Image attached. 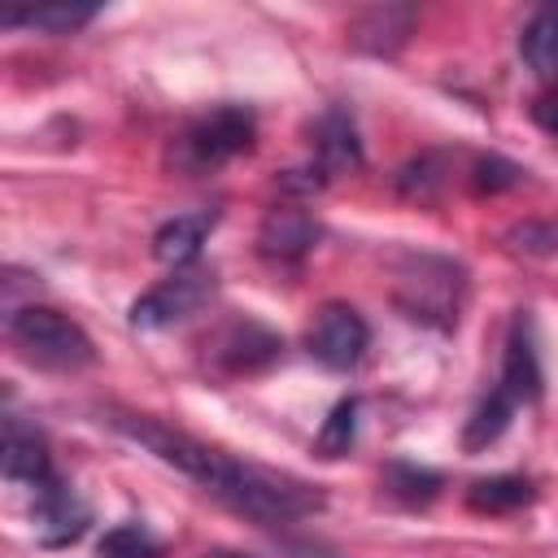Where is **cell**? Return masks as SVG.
<instances>
[{"label":"cell","instance_id":"4fadbf2b","mask_svg":"<svg viewBox=\"0 0 558 558\" xmlns=\"http://www.w3.org/2000/svg\"><path fill=\"white\" fill-rule=\"evenodd\" d=\"M414 22H418V9L414 4H371V9L353 13L349 44L357 52H371V57H392V52L405 48Z\"/></svg>","mask_w":558,"mask_h":558},{"label":"cell","instance_id":"603a6c76","mask_svg":"<svg viewBox=\"0 0 558 558\" xmlns=\"http://www.w3.org/2000/svg\"><path fill=\"white\" fill-rule=\"evenodd\" d=\"M523 179H527V170L514 166V161H506V157H497V153L475 157V166H471V187H475V192H488V196L510 192V187H519Z\"/></svg>","mask_w":558,"mask_h":558},{"label":"cell","instance_id":"7c38bea8","mask_svg":"<svg viewBox=\"0 0 558 558\" xmlns=\"http://www.w3.org/2000/svg\"><path fill=\"white\" fill-rule=\"evenodd\" d=\"M314 244H318V222L301 205H275V209H266V218L257 227V253L266 262L296 266Z\"/></svg>","mask_w":558,"mask_h":558},{"label":"cell","instance_id":"cb8c5ba5","mask_svg":"<svg viewBox=\"0 0 558 558\" xmlns=\"http://www.w3.org/2000/svg\"><path fill=\"white\" fill-rule=\"evenodd\" d=\"M506 248L523 257H549L558 253V227L554 222H519L506 231Z\"/></svg>","mask_w":558,"mask_h":558},{"label":"cell","instance_id":"6da1fadb","mask_svg":"<svg viewBox=\"0 0 558 558\" xmlns=\"http://www.w3.org/2000/svg\"><path fill=\"white\" fill-rule=\"evenodd\" d=\"M113 432H122L126 440H135L140 449H148L157 462L183 471L187 480H196L214 501H222L227 510L270 527V523H296V519H310L327 506V493L310 480H296V475H283V471H270V466H253V462H240L231 458L227 449L218 445H205L179 427H166L161 418H148V414H113L109 418Z\"/></svg>","mask_w":558,"mask_h":558},{"label":"cell","instance_id":"9a60e30c","mask_svg":"<svg viewBox=\"0 0 558 558\" xmlns=\"http://www.w3.org/2000/svg\"><path fill=\"white\" fill-rule=\"evenodd\" d=\"M519 57L541 83H558V4H545L519 31Z\"/></svg>","mask_w":558,"mask_h":558},{"label":"cell","instance_id":"d4e9b609","mask_svg":"<svg viewBox=\"0 0 558 558\" xmlns=\"http://www.w3.org/2000/svg\"><path fill=\"white\" fill-rule=\"evenodd\" d=\"M532 118H536V126H541V131H549V135H558V92H549V96H541V100L532 105Z\"/></svg>","mask_w":558,"mask_h":558},{"label":"cell","instance_id":"5bb4252c","mask_svg":"<svg viewBox=\"0 0 558 558\" xmlns=\"http://www.w3.org/2000/svg\"><path fill=\"white\" fill-rule=\"evenodd\" d=\"M214 222H218L214 209L209 214H174V218H166L157 227V235H153V257L166 262L170 270L192 266L201 257V244H205V235H209Z\"/></svg>","mask_w":558,"mask_h":558},{"label":"cell","instance_id":"277c9868","mask_svg":"<svg viewBox=\"0 0 558 558\" xmlns=\"http://www.w3.org/2000/svg\"><path fill=\"white\" fill-rule=\"evenodd\" d=\"M257 140V118L248 105H218L201 118H192L174 144H170V166L187 179L214 174L218 166H227L231 157L248 153Z\"/></svg>","mask_w":558,"mask_h":558},{"label":"cell","instance_id":"d6986e66","mask_svg":"<svg viewBox=\"0 0 558 558\" xmlns=\"http://www.w3.org/2000/svg\"><path fill=\"white\" fill-rule=\"evenodd\" d=\"M96 13H100L96 4H44V9H26V13H0V26H26V31H44V35H74Z\"/></svg>","mask_w":558,"mask_h":558},{"label":"cell","instance_id":"5b68a950","mask_svg":"<svg viewBox=\"0 0 558 558\" xmlns=\"http://www.w3.org/2000/svg\"><path fill=\"white\" fill-rule=\"evenodd\" d=\"M279 353H283V340L266 323H257V318H231V323L214 327L205 336V349H201L205 366L214 375H222V379L257 375L270 362H279Z\"/></svg>","mask_w":558,"mask_h":558},{"label":"cell","instance_id":"8fae6325","mask_svg":"<svg viewBox=\"0 0 558 558\" xmlns=\"http://www.w3.org/2000/svg\"><path fill=\"white\" fill-rule=\"evenodd\" d=\"M0 471L4 480L13 484H31V488H44L57 471H52V453H48V440L35 423H26L22 414H9L4 418V440H0Z\"/></svg>","mask_w":558,"mask_h":558},{"label":"cell","instance_id":"7a4b0ae2","mask_svg":"<svg viewBox=\"0 0 558 558\" xmlns=\"http://www.w3.org/2000/svg\"><path fill=\"white\" fill-rule=\"evenodd\" d=\"M392 305L432 331H453L462 301H466V270L453 257L436 253H405L392 275Z\"/></svg>","mask_w":558,"mask_h":558},{"label":"cell","instance_id":"484cf974","mask_svg":"<svg viewBox=\"0 0 558 558\" xmlns=\"http://www.w3.org/2000/svg\"><path fill=\"white\" fill-rule=\"evenodd\" d=\"M201 558H257V554H244V549H209Z\"/></svg>","mask_w":558,"mask_h":558},{"label":"cell","instance_id":"ffe728a7","mask_svg":"<svg viewBox=\"0 0 558 558\" xmlns=\"http://www.w3.org/2000/svg\"><path fill=\"white\" fill-rule=\"evenodd\" d=\"M445 183H449V153H423L392 174V187L405 201H436Z\"/></svg>","mask_w":558,"mask_h":558},{"label":"cell","instance_id":"52a82bcc","mask_svg":"<svg viewBox=\"0 0 558 558\" xmlns=\"http://www.w3.org/2000/svg\"><path fill=\"white\" fill-rule=\"evenodd\" d=\"M305 344H310V357L318 366H327V371H357L366 349H371V327H366V318L349 301H327V305H318Z\"/></svg>","mask_w":558,"mask_h":558},{"label":"cell","instance_id":"9c48e42d","mask_svg":"<svg viewBox=\"0 0 558 558\" xmlns=\"http://www.w3.org/2000/svg\"><path fill=\"white\" fill-rule=\"evenodd\" d=\"M497 388L514 401V405H532L545 392V371H541V349H536V327L527 310H514L510 331H506V349H501V379Z\"/></svg>","mask_w":558,"mask_h":558},{"label":"cell","instance_id":"e0dca14e","mask_svg":"<svg viewBox=\"0 0 558 558\" xmlns=\"http://www.w3.org/2000/svg\"><path fill=\"white\" fill-rule=\"evenodd\" d=\"M514 410H519V405H514L501 388H488V392L480 397V405L471 410L466 427H462V449H466V453H480V449H488L493 440H501L506 427H510V418H514Z\"/></svg>","mask_w":558,"mask_h":558},{"label":"cell","instance_id":"2e32d148","mask_svg":"<svg viewBox=\"0 0 558 558\" xmlns=\"http://www.w3.org/2000/svg\"><path fill=\"white\" fill-rule=\"evenodd\" d=\"M536 501V484L527 475H484L466 488V506L475 514H510Z\"/></svg>","mask_w":558,"mask_h":558},{"label":"cell","instance_id":"8992f818","mask_svg":"<svg viewBox=\"0 0 558 558\" xmlns=\"http://www.w3.org/2000/svg\"><path fill=\"white\" fill-rule=\"evenodd\" d=\"M218 279L214 270L205 266H183V270H170L157 288H148L144 296H135L131 305V327L135 331H166L183 318H192L201 305H209Z\"/></svg>","mask_w":558,"mask_h":558},{"label":"cell","instance_id":"ba28073f","mask_svg":"<svg viewBox=\"0 0 558 558\" xmlns=\"http://www.w3.org/2000/svg\"><path fill=\"white\" fill-rule=\"evenodd\" d=\"M31 523H35V541H39L44 549H61V545H74V541L87 532L92 510H87V501L74 493V484H65L61 475H52L44 488H35Z\"/></svg>","mask_w":558,"mask_h":558},{"label":"cell","instance_id":"ac0fdd59","mask_svg":"<svg viewBox=\"0 0 558 558\" xmlns=\"http://www.w3.org/2000/svg\"><path fill=\"white\" fill-rule=\"evenodd\" d=\"M379 484H384V493L388 497H397L401 506H427V501H436L440 497V488H445V475L440 471H432V466H418V462H388L384 466V475H379Z\"/></svg>","mask_w":558,"mask_h":558},{"label":"cell","instance_id":"44dd1931","mask_svg":"<svg viewBox=\"0 0 558 558\" xmlns=\"http://www.w3.org/2000/svg\"><path fill=\"white\" fill-rule=\"evenodd\" d=\"M357 414H362V401H357V397H340V401L327 410V418H323V427H318V436H314V453L327 458V462L344 458V453L353 449V440H357Z\"/></svg>","mask_w":558,"mask_h":558},{"label":"cell","instance_id":"7402d4cb","mask_svg":"<svg viewBox=\"0 0 558 558\" xmlns=\"http://www.w3.org/2000/svg\"><path fill=\"white\" fill-rule=\"evenodd\" d=\"M96 554H100V558H161V545L153 541V532H148L144 523L126 519V523H118V527H109V532L100 536Z\"/></svg>","mask_w":558,"mask_h":558},{"label":"cell","instance_id":"30bf717a","mask_svg":"<svg viewBox=\"0 0 558 558\" xmlns=\"http://www.w3.org/2000/svg\"><path fill=\"white\" fill-rule=\"evenodd\" d=\"M314 170L323 179H340V174H353L362 170L366 153H362V140H357V122L344 105H327L314 122Z\"/></svg>","mask_w":558,"mask_h":558},{"label":"cell","instance_id":"3957f363","mask_svg":"<svg viewBox=\"0 0 558 558\" xmlns=\"http://www.w3.org/2000/svg\"><path fill=\"white\" fill-rule=\"evenodd\" d=\"M4 331H9V344L39 371H83L96 362V344L92 336L61 310L52 305H17L9 318H4Z\"/></svg>","mask_w":558,"mask_h":558}]
</instances>
